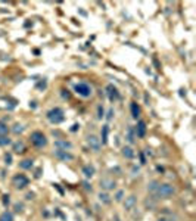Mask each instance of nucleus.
Instances as JSON below:
<instances>
[{
	"label": "nucleus",
	"mask_w": 196,
	"mask_h": 221,
	"mask_svg": "<svg viewBox=\"0 0 196 221\" xmlns=\"http://www.w3.org/2000/svg\"><path fill=\"white\" fill-rule=\"evenodd\" d=\"M55 146H56V149L66 150V149H71V148H72V143H71V142H66V140H56V142H55Z\"/></svg>",
	"instance_id": "12"
},
{
	"label": "nucleus",
	"mask_w": 196,
	"mask_h": 221,
	"mask_svg": "<svg viewBox=\"0 0 196 221\" xmlns=\"http://www.w3.org/2000/svg\"><path fill=\"white\" fill-rule=\"evenodd\" d=\"M8 131H9L8 125H6L5 123L0 121V136H6V134H8Z\"/></svg>",
	"instance_id": "24"
},
{
	"label": "nucleus",
	"mask_w": 196,
	"mask_h": 221,
	"mask_svg": "<svg viewBox=\"0 0 196 221\" xmlns=\"http://www.w3.org/2000/svg\"><path fill=\"white\" fill-rule=\"evenodd\" d=\"M130 109H131V117H133L134 120H137L139 115H140V108H139V105H137L136 102H131Z\"/></svg>",
	"instance_id": "14"
},
{
	"label": "nucleus",
	"mask_w": 196,
	"mask_h": 221,
	"mask_svg": "<svg viewBox=\"0 0 196 221\" xmlns=\"http://www.w3.org/2000/svg\"><path fill=\"white\" fill-rule=\"evenodd\" d=\"M28 183H30V180L24 175V174H16V175H14V178H12V184L16 187V189H25L27 186H28Z\"/></svg>",
	"instance_id": "5"
},
{
	"label": "nucleus",
	"mask_w": 196,
	"mask_h": 221,
	"mask_svg": "<svg viewBox=\"0 0 196 221\" xmlns=\"http://www.w3.org/2000/svg\"><path fill=\"white\" fill-rule=\"evenodd\" d=\"M14 150H15L16 153H22V152L25 150V145H24V142H16V143L14 145Z\"/></svg>",
	"instance_id": "19"
},
{
	"label": "nucleus",
	"mask_w": 196,
	"mask_h": 221,
	"mask_svg": "<svg viewBox=\"0 0 196 221\" xmlns=\"http://www.w3.org/2000/svg\"><path fill=\"white\" fill-rule=\"evenodd\" d=\"M74 90L77 94H80L81 97H88L91 94V87L87 83H78L74 86Z\"/></svg>",
	"instance_id": "4"
},
{
	"label": "nucleus",
	"mask_w": 196,
	"mask_h": 221,
	"mask_svg": "<svg viewBox=\"0 0 196 221\" xmlns=\"http://www.w3.org/2000/svg\"><path fill=\"white\" fill-rule=\"evenodd\" d=\"M55 156H56L59 161H63V162H66V161H72V159H74V156H72L69 152H66V150H61V149L55 150Z\"/></svg>",
	"instance_id": "7"
},
{
	"label": "nucleus",
	"mask_w": 196,
	"mask_h": 221,
	"mask_svg": "<svg viewBox=\"0 0 196 221\" xmlns=\"http://www.w3.org/2000/svg\"><path fill=\"white\" fill-rule=\"evenodd\" d=\"M83 174H84L86 178L93 177V175H94V167H93V165H84V167H83Z\"/></svg>",
	"instance_id": "13"
},
{
	"label": "nucleus",
	"mask_w": 196,
	"mask_h": 221,
	"mask_svg": "<svg viewBox=\"0 0 196 221\" xmlns=\"http://www.w3.org/2000/svg\"><path fill=\"white\" fill-rule=\"evenodd\" d=\"M97 118H99V120L103 118V108H102V106L97 108Z\"/></svg>",
	"instance_id": "28"
},
{
	"label": "nucleus",
	"mask_w": 196,
	"mask_h": 221,
	"mask_svg": "<svg viewBox=\"0 0 196 221\" xmlns=\"http://www.w3.org/2000/svg\"><path fill=\"white\" fill-rule=\"evenodd\" d=\"M99 200L108 205V203H111V196H109L108 193H103V192H100V193H99Z\"/></svg>",
	"instance_id": "21"
},
{
	"label": "nucleus",
	"mask_w": 196,
	"mask_h": 221,
	"mask_svg": "<svg viewBox=\"0 0 196 221\" xmlns=\"http://www.w3.org/2000/svg\"><path fill=\"white\" fill-rule=\"evenodd\" d=\"M134 137H136L134 128H133V127H128V128H127V137H125V139H127V142L133 145V143H134V140H136Z\"/></svg>",
	"instance_id": "16"
},
{
	"label": "nucleus",
	"mask_w": 196,
	"mask_h": 221,
	"mask_svg": "<svg viewBox=\"0 0 196 221\" xmlns=\"http://www.w3.org/2000/svg\"><path fill=\"white\" fill-rule=\"evenodd\" d=\"M0 221H14V215L9 211H5L2 215H0Z\"/></svg>",
	"instance_id": "20"
},
{
	"label": "nucleus",
	"mask_w": 196,
	"mask_h": 221,
	"mask_svg": "<svg viewBox=\"0 0 196 221\" xmlns=\"http://www.w3.org/2000/svg\"><path fill=\"white\" fill-rule=\"evenodd\" d=\"M47 120L52 123V124H61L63 120H65V115H63V110L61 108H53L50 109L49 112L46 114Z\"/></svg>",
	"instance_id": "1"
},
{
	"label": "nucleus",
	"mask_w": 196,
	"mask_h": 221,
	"mask_svg": "<svg viewBox=\"0 0 196 221\" xmlns=\"http://www.w3.org/2000/svg\"><path fill=\"white\" fill-rule=\"evenodd\" d=\"M12 142H11V139L8 137V136H0V146H8V145H11Z\"/></svg>",
	"instance_id": "23"
},
{
	"label": "nucleus",
	"mask_w": 196,
	"mask_h": 221,
	"mask_svg": "<svg viewBox=\"0 0 196 221\" xmlns=\"http://www.w3.org/2000/svg\"><path fill=\"white\" fill-rule=\"evenodd\" d=\"M30 140H31V143H33L36 148H44V146L47 145V139H46V136H44L41 131H34V133H31Z\"/></svg>",
	"instance_id": "2"
},
{
	"label": "nucleus",
	"mask_w": 196,
	"mask_h": 221,
	"mask_svg": "<svg viewBox=\"0 0 196 221\" xmlns=\"http://www.w3.org/2000/svg\"><path fill=\"white\" fill-rule=\"evenodd\" d=\"M112 117H114V109H109V110H108V115H106V120H108V121H111V120H112Z\"/></svg>",
	"instance_id": "31"
},
{
	"label": "nucleus",
	"mask_w": 196,
	"mask_h": 221,
	"mask_svg": "<svg viewBox=\"0 0 196 221\" xmlns=\"http://www.w3.org/2000/svg\"><path fill=\"white\" fill-rule=\"evenodd\" d=\"M134 205H136V196H134V195H130L128 197H125V200H124V208H125V211H131V209L134 208Z\"/></svg>",
	"instance_id": "11"
},
{
	"label": "nucleus",
	"mask_w": 196,
	"mask_h": 221,
	"mask_svg": "<svg viewBox=\"0 0 196 221\" xmlns=\"http://www.w3.org/2000/svg\"><path fill=\"white\" fill-rule=\"evenodd\" d=\"M24 130H25V127L21 125V124H16V125L14 127V133H15V134H21Z\"/></svg>",
	"instance_id": "25"
},
{
	"label": "nucleus",
	"mask_w": 196,
	"mask_h": 221,
	"mask_svg": "<svg viewBox=\"0 0 196 221\" xmlns=\"http://www.w3.org/2000/svg\"><path fill=\"white\" fill-rule=\"evenodd\" d=\"M123 196H124V192L120 190V192L115 195V200H117V202H121V200H123Z\"/></svg>",
	"instance_id": "26"
},
{
	"label": "nucleus",
	"mask_w": 196,
	"mask_h": 221,
	"mask_svg": "<svg viewBox=\"0 0 196 221\" xmlns=\"http://www.w3.org/2000/svg\"><path fill=\"white\" fill-rule=\"evenodd\" d=\"M77 130H78V124H74L72 128H71V131H77Z\"/></svg>",
	"instance_id": "35"
},
{
	"label": "nucleus",
	"mask_w": 196,
	"mask_h": 221,
	"mask_svg": "<svg viewBox=\"0 0 196 221\" xmlns=\"http://www.w3.org/2000/svg\"><path fill=\"white\" fill-rule=\"evenodd\" d=\"M136 136L137 137H145V134H146V123L145 121H139L137 123V125H136Z\"/></svg>",
	"instance_id": "10"
},
{
	"label": "nucleus",
	"mask_w": 196,
	"mask_h": 221,
	"mask_svg": "<svg viewBox=\"0 0 196 221\" xmlns=\"http://www.w3.org/2000/svg\"><path fill=\"white\" fill-rule=\"evenodd\" d=\"M33 164H34V161H33V159H24V161H21V162H19V167H21L22 170H31Z\"/></svg>",
	"instance_id": "17"
},
{
	"label": "nucleus",
	"mask_w": 196,
	"mask_h": 221,
	"mask_svg": "<svg viewBox=\"0 0 196 221\" xmlns=\"http://www.w3.org/2000/svg\"><path fill=\"white\" fill-rule=\"evenodd\" d=\"M9 203H11V196L9 195H3V205L8 206Z\"/></svg>",
	"instance_id": "27"
},
{
	"label": "nucleus",
	"mask_w": 196,
	"mask_h": 221,
	"mask_svg": "<svg viewBox=\"0 0 196 221\" xmlns=\"http://www.w3.org/2000/svg\"><path fill=\"white\" fill-rule=\"evenodd\" d=\"M5 161H6V164H8V165H11V164H12V155L6 153V155H5Z\"/></svg>",
	"instance_id": "29"
},
{
	"label": "nucleus",
	"mask_w": 196,
	"mask_h": 221,
	"mask_svg": "<svg viewBox=\"0 0 196 221\" xmlns=\"http://www.w3.org/2000/svg\"><path fill=\"white\" fill-rule=\"evenodd\" d=\"M140 162H142V164H146V158H145L143 153H140Z\"/></svg>",
	"instance_id": "34"
},
{
	"label": "nucleus",
	"mask_w": 196,
	"mask_h": 221,
	"mask_svg": "<svg viewBox=\"0 0 196 221\" xmlns=\"http://www.w3.org/2000/svg\"><path fill=\"white\" fill-rule=\"evenodd\" d=\"M108 133H109V127H108V125H103V127H102V145H106V143H108Z\"/></svg>",
	"instance_id": "18"
},
{
	"label": "nucleus",
	"mask_w": 196,
	"mask_h": 221,
	"mask_svg": "<svg viewBox=\"0 0 196 221\" xmlns=\"http://www.w3.org/2000/svg\"><path fill=\"white\" fill-rule=\"evenodd\" d=\"M123 156L127 158V159H133L134 158V150L130 146H125V148H123Z\"/></svg>",
	"instance_id": "15"
},
{
	"label": "nucleus",
	"mask_w": 196,
	"mask_h": 221,
	"mask_svg": "<svg viewBox=\"0 0 196 221\" xmlns=\"http://www.w3.org/2000/svg\"><path fill=\"white\" fill-rule=\"evenodd\" d=\"M100 187H102L103 190H114V189L117 187V183H115V180L106 177V178H102V180H100Z\"/></svg>",
	"instance_id": "6"
},
{
	"label": "nucleus",
	"mask_w": 196,
	"mask_h": 221,
	"mask_svg": "<svg viewBox=\"0 0 196 221\" xmlns=\"http://www.w3.org/2000/svg\"><path fill=\"white\" fill-rule=\"evenodd\" d=\"M106 93H108V97L114 102V100H117L118 97H120V93H118V90H117V87L115 86H112V84H109L108 87H106Z\"/></svg>",
	"instance_id": "9"
},
{
	"label": "nucleus",
	"mask_w": 196,
	"mask_h": 221,
	"mask_svg": "<svg viewBox=\"0 0 196 221\" xmlns=\"http://www.w3.org/2000/svg\"><path fill=\"white\" fill-rule=\"evenodd\" d=\"M38 87H40V88H44V87H46V81L40 83V84H38Z\"/></svg>",
	"instance_id": "36"
},
{
	"label": "nucleus",
	"mask_w": 196,
	"mask_h": 221,
	"mask_svg": "<svg viewBox=\"0 0 196 221\" xmlns=\"http://www.w3.org/2000/svg\"><path fill=\"white\" fill-rule=\"evenodd\" d=\"M83 186H84V189H86V190H91V184H88L87 181H84V183H83Z\"/></svg>",
	"instance_id": "32"
},
{
	"label": "nucleus",
	"mask_w": 196,
	"mask_h": 221,
	"mask_svg": "<svg viewBox=\"0 0 196 221\" xmlns=\"http://www.w3.org/2000/svg\"><path fill=\"white\" fill-rule=\"evenodd\" d=\"M61 94H62V97H63V99H69V97H71V94H69V91H68V90H62V93H61Z\"/></svg>",
	"instance_id": "30"
},
{
	"label": "nucleus",
	"mask_w": 196,
	"mask_h": 221,
	"mask_svg": "<svg viewBox=\"0 0 196 221\" xmlns=\"http://www.w3.org/2000/svg\"><path fill=\"white\" fill-rule=\"evenodd\" d=\"M158 221H170V220H167V218H159Z\"/></svg>",
	"instance_id": "38"
},
{
	"label": "nucleus",
	"mask_w": 196,
	"mask_h": 221,
	"mask_svg": "<svg viewBox=\"0 0 196 221\" xmlns=\"http://www.w3.org/2000/svg\"><path fill=\"white\" fill-rule=\"evenodd\" d=\"M158 187H159V183H158V181H150L149 186H148V190H149V192H158Z\"/></svg>",
	"instance_id": "22"
},
{
	"label": "nucleus",
	"mask_w": 196,
	"mask_h": 221,
	"mask_svg": "<svg viewBox=\"0 0 196 221\" xmlns=\"http://www.w3.org/2000/svg\"><path fill=\"white\" fill-rule=\"evenodd\" d=\"M33 196H34V193H28V195H27V199H33Z\"/></svg>",
	"instance_id": "37"
},
{
	"label": "nucleus",
	"mask_w": 196,
	"mask_h": 221,
	"mask_svg": "<svg viewBox=\"0 0 196 221\" xmlns=\"http://www.w3.org/2000/svg\"><path fill=\"white\" fill-rule=\"evenodd\" d=\"M15 211H16V212L22 211V203H16V205H15Z\"/></svg>",
	"instance_id": "33"
},
{
	"label": "nucleus",
	"mask_w": 196,
	"mask_h": 221,
	"mask_svg": "<svg viewBox=\"0 0 196 221\" xmlns=\"http://www.w3.org/2000/svg\"><path fill=\"white\" fill-rule=\"evenodd\" d=\"M156 193H158L159 197L167 199V197H170V196H172V195L175 193V189H174V186H171V184H159Z\"/></svg>",
	"instance_id": "3"
},
{
	"label": "nucleus",
	"mask_w": 196,
	"mask_h": 221,
	"mask_svg": "<svg viewBox=\"0 0 196 221\" xmlns=\"http://www.w3.org/2000/svg\"><path fill=\"white\" fill-rule=\"evenodd\" d=\"M87 143H88V146H90L94 152H97V150L100 149V140L97 139L96 136H93V134L87 137Z\"/></svg>",
	"instance_id": "8"
}]
</instances>
